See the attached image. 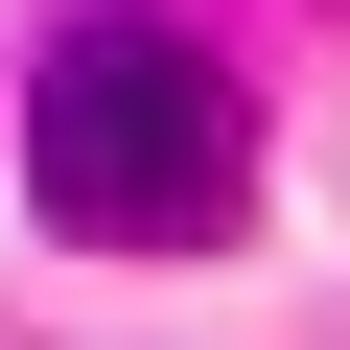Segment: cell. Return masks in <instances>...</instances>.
Returning a JSON list of instances; mask_svg holds the SVG:
<instances>
[{
	"label": "cell",
	"mask_w": 350,
	"mask_h": 350,
	"mask_svg": "<svg viewBox=\"0 0 350 350\" xmlns=\"http://www.w3.org/2000/svg\"><path fill=\"white\" fill-rule=\"evenodd\" d=\"M24 211L70 257H211L257 211V94L187 47V24H140V0H94V24L24 70Z\"/></svg>",
	"instance_id": "obj_1"
}]
</instances>
